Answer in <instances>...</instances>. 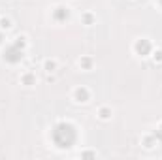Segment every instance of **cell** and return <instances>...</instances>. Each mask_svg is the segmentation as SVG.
I'll list each match as a JSON object with an SVG mask.
<instances>
[{
  "mask_svg": "<svg viewBox=\"0 0 162 160\" xmlns=\"http://www.w3.org/2000/svg\"><path fill=\"white\" fill-rule=\"evenodd\" d=\"M53 141L59 145V147H72L74 141H75V130L72 124H66V123H60L55 126L53 130Z\"/></svg>",
  "mask_w": 162,
  "mask_h": 160,
  "instance_id": "1",
  "label": "cell"
},
{
  "mask_svg": "<svg viewBox=\"0 0 162 160\" xmlns=\"http://www.w3.org/2000/svg\"><path fill=\"white\" fill-rule=\"evenodd\" d=\"M23 45H25V41H23V38H17V41L15 43H11L8 49H6V53H4V58L8 60V62H19L21 58H23Z\"/></svg>",
  "mask_w": 162,
  "mask_h": 160,
  "instance_id": "2",
  "label": "cell"
},
{
  "mask_svg": "<svg viewBox=\"0 0 162 160\" xmlns=\"http://www.w3.org/2000/svg\"><path fill=\"white\" fill-rule=\"evenodd\" d=\"M136 51H138L140 55H147V53L151 51V43H149L147 40H140V41L136 43Z\"/></svg>",
  "mask_w": 162,
  "mask_h": 160,
  "instance_id": "3",
  "label": "cell"
},
{
  "mask_svg": "<svg viewBox=\"0 0 162 160\" xmlns=\"http://www.w3.org/2000/svg\"><path fill=\"white\" fill-rule=\"evenodd\" d=\"M55 19H59V21L68 19V9H66V8H57V11H55Z\"/></svg>",
  "mask_w": 162,
  "mask_h": 160,
  "instance_id": "4",
  "label": "cell"
},
{
  "mask_svg": "<svg viewBox=\"0 0 162 160\" xmlns=\"http://www.w3.org/2000/svg\"><path fill=\"white\" fill-rule=\"evenodd\" d=\"M75 98H77V102H87L89 92H87L85 89H77V91H75Z\"/></svg>",
  "mask_w": 162,
  "mask_h": 160,
  "instance_id": "5",
  "label": "cell"
},
{
  "mask_svg": "<svg viewBox=\"0 0 162 160\" xmlns=\"http://www.w3.org/2000/svg\"><path fill=\"white\" fill-rule=\"evenodd\" d=\"M23 81H25L26 85H32V81H34V77H32V75L28 74V75H25V77H23Z\"/></svg>",
  "mask_w": 162,
  "mask_h": 160,
  "instance_id": "6",
  "label": "cell"
},
{
  "mask_svg": "<svg viewBox=\"0 0 162 160\" xmlns=\"http://www.w3.org/2000/svg\"><path fill=\"white\" fill-rule=\"evenodd\" d=\"M0 23H2V28H9V26H11V25H9V21H8V19H2V21H0Z\"/></svg>",
  "mask_w": 162,
  "mask_h": 160,
  "instance_id": "7",
  "label": "cell"
},
{
  "mask_svg": "<svg viewBox=\"0 0 162 160\" xmlns=\"http://www.w3.org/2000/svg\"><path fill=\"white\" fill-rule=\"evenodd\" d=\"M45 68H47L49 72H53V68H55V62H47V64H45Z\"/></svg>",
  "mask_w": 162,
  "mask_h": 160,
  "instance_id": "8",
  "label": "cell"
},
{
  "mask_svg": "<svg viewBox=\"0 0 162 160\" xmlns=\"http://www.w3.org/2000/svg\"><path fill=\"white\" fill-rule=\"evenodd\" d=\"M100 115H102L104 119H108V117H109V111H108V109H102V111H100Z\"/></svg>",
  "mask_w": 162,
  "mask_h": 160,
  "instance_id": "9",
  "label": "cell"
},
{
  "mask_svg": "<svg viewBox=\"0 0 162 160\" xmlns=\"http://www.w3.org/2000/svg\"><path fill=\"white\" fill-rule=\"evenodd\" d=\"M160 2H162V0H160Z\"/></svg>",
  "mask_w": 162,
  "mask_h": 160,
  "instance_id": "10",
  "label": "cell"
}]
</instances>
